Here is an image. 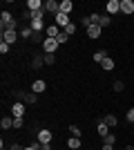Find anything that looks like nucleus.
I'll list each match as a JSON object with an SVG mask.
<instances>
[{
  "label": "nucleus",
  "instance_id": "nucleus-5",
  "mask_svg": "<svg viewBox=\"0 0 134 150\" xmlns=\"http://www.w3.org/2000/svg\"><path fill=\"white\" fill-rule=\"evenodd\" d=\"M101 34H103V27H101V25H92V27H87V36L92 38V40L101 38Z\"/></svg>",
  "mask_w": 134,
  "mask_h": 150
},
{
  "label": "nucleus",
  "instance_id": "nucleus-42",
  "mask_svg": "<svg viewBox=\"0 0 134 150\" xmlns=\"http://www.w3.org/2000/svg\"><path fill=\"white\" fill-rule=\"evenodd\" d=\"M25 150H34V148H32V146H29V148H25Z\"/></svg>",
  "mask_w": 134,
  "mask_h": 150
},
{
  "label": "nucleus",
  "instance_id": "nucleus-8",
  "mask_svg": "<svg viewBox=\"0 0 134 150\" xmlns=\"http://www.w3.org/2000/svg\"><path fill=\"white\" fill-rule=\"evenodd\" d=\"M60 31H63V29H60L58 25H47L45 36H47V38H58V34H60Z\"/></svg>",
  "mask_w": 134,
  "mask_h": 150
},
{
  "label": "nucleus",
  "instance_id": "nucleus-41",
  "mask_svg": "<svg viewBox=\"0 0 134 150\" xmlns=\"http://www.w3.org/2000/svg\"><path fill=\"white\" fill-rule=\"evenodd\" d=\"M125 150H134V146H125Z\"/></svg>",
  "mask_w": 134,
  "mask_h": 150
},
{
  "label": "nucleus",
  "instance_id": "nucleus-9",
  "mask_svg": "<svg viewBox=\"0 0 134 150\" xmlns=\"http://www.w3.org/2000/svg\"><path fill=\"white\" fill-rule=\"evenodd\" d=\"M45 90H47V83H45L43 79H38V81H34V83H32V92H36V94H43Z\"/></svg>",
  "mask_w": 134,
  "mask_h": 150
},
{
  "label": "nucleus",
  "instance_id": "nucleus-13",
  "mask_svg": "<svg viewBox=\"0 0 134 150\" xmlns=\"http://www.w3.org/2000/svg\"><path fill=\"white\" fill-rule=\"evenodd\" d=\"M38 141H40L43 146L51 144V132H49V130H40V132H38Z\"/></svg>",
  "mask_w": 134,
  "mask_h": 150
},
{
  "label": "nucleus",
  "instance_id": "nucleus-1",
  "mask_svg": "<svg viewBox=\"0 0 134 150\" xmlns=\"http://www.w3.org/2000/svg\"><path fill=\"white\" fill-rule=\"evenodd\" d=\"M43 50H45V54H54V52L58 50V40L56 38H47L45 36L43 38Z\"/></svg>",
  "mask_w": 134,
  "mask_h": 150
},
{
  "label": "nucleus",
  "instance_id": "nucleus-19",
  "mask_svg": "<svg viewBox=\"0 0 134 150\" xmlns=\"http://www.w3.org/2000/svg\"><path fill=\"white\" fill-rule=\"evenodd\" d=\"M72 9H74L72 0H63V2H60V11H63V13H67V16H69V11H72Z\"/></svg>",
  "mask_w": 134,
  "mask_h": 150
},
{
  "label": "nucleus",
  "instance_id": "nucleus-34",
  "mask_svg": "<svg viewBox=\"0 0 134 150\" xmlns=\"http://www.w3.org/2000/svg\"><path fill=\"white\" fill-rule=\"evenodd\" d=\"M22 20H29V23H32V20H34V11L25 9V11H22Z\"/></svg>",
  "mask_w": 134,
  "mask_h": 150
},
{
  "label": "nucleus",
  "instance_id": "nucleus-16",
  "mask_svg": "<svg viewBox=\"0 0 134 150\" xmlns=\"http://www.w3.org/2000/svg\"><path fill=\"white\" fill-rule=\"evenodd\" d=\"M18 34H20V38H32V36H34V29H32L29 25H22V27L18 29Z\"/></svg>",
  "mask_w": 134,
  "mask_h": 150
},
{
  "label": "nucleus",
  "instance_id": "nucleus-3",
  "mask_svg": "<svg viewBox=\"0 0 134 150\" xmlns=\"http://www.w3.org/2000/svg\"><path fill=\"white\" fill-rule=\"evenodd\" d=\"M105 9H107V16L119 13V11H121V0H109L107 5H105Z\"/></svg>",
  "mask_w": 134,
  "mask_h": 150
},
{
  "label": "nucleus",
  "instance_id": "nucleus-25",
  "mask_svg": "<svg viewBox=\"0 0 134 150\" xmlns=\"http://www.w3.org/2000/svg\"><path fill=\"white\" fill-rule=\"evenodd\" d=\"M76 27H78V25H76V23H69V25L65 27V29H63V31H65V34H67V36H74V34H76Z\"/></svg>",
  "mask_w": 134,
  "mask_h": 150
},
{
  "label": "nucleus",
  "instance_id": "nucleus-40",
  "mask_svg": "<svg viewBox=\"0 0 134 150\" xmlns=\"http://www.w3.org/2000/svg\"><path fill=\"white\" fill-rule=\"evenodd\" d=\"M101 150H114V146H105V144H103V148Z\"/></svg>",
  "mask_w": 134,
  "mask_h": 150
},
{
  "label": "nucleus",
  "instance_id": "nucleus-36",
  "mask_svg": "<svg viewBox=\"0 0 134 150\" xmlns=\"http://www.w3.org/2000/svg\"><path fill=\"white\" fill-rule=\"evenodd\" d=\"M125 119H128V123H134V108H130V110H128Z\"/></svg>",
  "mask_w": 134,
  "mask_h": 150
},
{
  "label": "nucleus",
  "instance_id": "nucleus-22",
  "mask_svg": "<svg viewBox=\"0 0 134 150\" xmlns=\"http://www.w3.org/2000/svg\"><path fill=\"white\" fill-rule=\"evenodd\" d=\"M43 65H45V61H43L40 56H34V58H32V69H40Z\"/></svg>",
  "mask_w": 134,
  "mask_h": 150
},
{
  "label": "nucleus",
  "instance_id": "nucleus-23",
  "mask_svg": "<svg viewBox=\"0 0 134 150\" xmlns=\"http://www.w3.org/2000/svg\"><path fill=\"white\" fill-rule=\"evenodd\" d=\"M0 20H2V27H5V25H9V23H11V20H13V16H11V13H9V11H2V16H0Z\"/></svg>",
  "mask_w": 134,
  "mask_h": 150
},
{
  "label": "nucleus",
  "instance_id": "nucleus-38",
  "mask_svg": "<svg viewBox=\"0 0 134 150\" xmlns=\"http://www.w3.org/2000/svg\"><path fill=\"white\" fill-rule=\"evenodd\" d=\"M9 150H25V148H22L20 144H11V146H9Z\"/></svg>",
  "mask_w": 134,
  "mask_h": 150
},
{
  "label": "nucleus",
  "instance_id": "nucleus-37",
  "mask_svg": "<svg viewBox=\"0 0 134 150\" xmlns=\"http://www.w3.org/2000/svg\"><path fill=\"white\" fill-rule=\"evenodd\" d=\"M9 50H11V45L2 40V43H0V52H2V54H7V52H9Z\"/></svg>",
  "mask_w": 134,
  "mask_h": 150
},
{
  "label": "nucleus",
  "instance_id": "nucleus-31",
  "mask_svg": "<svg viewBox=\"0 0 134 150\" xmlns=\"http://www.w3.org/2000/svg\"><path fill=\"white\" fill-rule=\"evenodd\" d=\"M89 20H92V25H101V13H92V16H89Z\"/></svg>",
  "mask_w": 134,
  "mask_h": 150
},
{
  "label": "nucleus",
  "instance_id": "nucleus-20",
  "mask_svg": "<svg viewBox=\"0 0 134 150\" xmlns=\"http://www.w3.org/2000/svg\"><path fill=\"white\" fill-rule=\"evenodd\" d=\"M101 67L105 69V72H112V69H114V61H112V56H107V58H105V61L101 63Z\"/></svg>",
  "mask_w": 134,
  "mask_h": 150
},
{
  "label": "nucleus",
  "instance_id": "nucleus-33",
  "mask_svg": "<svg viewBox=\"0 0 134 150\" xmlns=\"http://www.w3.org/2000/svg\"><path fill=\"white\" fill-rule=\"evenodd\" d=\"M22 123H25V121H22V117H13V128H16V130H20V128H22Z\"/></svg>",
  "mask_w": 134,
  "mask_h": 150
},
{
  "label": "nucleus",
  "instance_id": "nucleus-17",
  "mask_svg": "<svg viewBox=\"0 0 134 150\" xmlns=\"http://www.w3.org/2000/svg\"><path fill=\"white\" fill-rule=\"evenodd\" d=\"M107 56H109L107 50H98V52H94V63H103Z\"/></svg>",
  "mask_w": 134,
  "mask_h": 150
},
{
  "label": "nucleus",
  "instance_id": "nucleus-27",
  "mask_svg": "<svg viewBox=\"0 0 134 150\" xmlns=\"http://www.w3.org/2000/svg\"><path fill=\"white\" fill-rule=\"evenodd\" d=\"M109 25H112V16L103 13V16H101V27H109Z\"/></svg>",
  "mask_w": 134,
  "mask_h": 150
},
{
  "label": "nucleus",
  "instance_id": "nucleus-11",
  "mask_svg": "<svg viewBox=\"0 0 134 150\" xmlns=\"http://www.w3.org/2000/svg\"><path fill=\"white\" fill-rule=\"evenodd\" d=\"M29 27H32L36 34H40L43 29H47V27H45V23H43V18H34L32 23H29Z\"/></svg>",
  "mask_w": 134,
  "mask_h": 150
},
{
  "label": "nucleus",
  "instance_id": "nucleus-15",
  "mask_svg": "<svg viewBox=\"0 0 134 150\" xmlns=\"http://www.w3.org/2000/svg\"><path fill=\"white\" fill-rule=\"evenodd\" d=\"M103 123L107 125V128H116V125H119V119H116L114 114H105V117H103Z\"/></svg>",
  "mask_w": 134,
  "mask_h": 150
},
{
  "label": "nucleus",
  "instance_id": "nucleus-6",
  "mask_svg": "<svg viewBox=\"0 0 134 150\" xmlns=\"http://www.w3.org/2000/svg\"><path fill=\"white\" fill-rule=\"evenodd\" d=\"M45 11H47V13H54V16H56V13L60 11V5H58L56 0H47V2H45Z\"/></svg>",
  "mask_w": 134,
  "mask_h": 150
},
{
  "label": "nucleus",
  "instance_id": "nucleus-32",
  "mask_svg": "<svg viewBox=\"0 0 134 150\" xmlns=\"http://www.w3.org/2000/svg\"><path fill=\"white\" fill-rule=\"evenodd\" d=\"M58 45H63V43H67V40H69V36H67V34H65V31H60V34H58Z\"/></svg>",
  "mask_w": 134,
  "mask_h": 150
},
{
  "label": "nucleus",
  "instance_id": "nucleus-7",
  "mask_svg": "<svg viewBox=\"0 0 134 150\" xmlns=\"http://www.w3.org/2000/svg\"><path fill=\"white\" fill-rule=\"evenodd\" d=\"M18 38H20V34H18V31H2V40H5V43H9V45H11V43H16Z\"/></svg>",
  "mask_w": 134,
  "mask_h": 150
},
{
  "label": "nucleus",
  "instance_id": "nucleus-24",
  "mask_svg": "<svg viewBox=\"0 0 134 150\" xmlns=\"http://www.w3.org/2000/svg\"><path fill=\"white\" fill-rule=\"evenodd\" d=\"M96 130H98V134H101V137H107V134H109V128L103 123V121L98 123V128H96Z\"/></svg>",
  "mask_w": 134,
  "mask_h": 150
},
{
  "label": "nucleus",
  "instance_id": "nucleus-12",
  "mask_svg": "<svg viewBox=\"0 0 134 150\" xmlns=\"http://www.w3.org/2000/svg\"><path fill=\"white\" fill-rule=\"evenodd\" d=\"M27 9L29 11H40V9H45V2H40V0H27Z\"/></svg>",
  "mask_w": 134,
  "mask_h": 150
},
{
  "label": "nucleus",
  "instance_id": "nucleus-35",
  "mask_svg": "<svg viewBox=\"0 0 134 150\" xmlns=\"http://www.w3.org/2000/svg\"><path fill=\"white\" fill-rule=\"evenodd\" d=\"M81 25H83L85 29H87V27H92V20H89V16H83V18H81Z\"/></svg>",
  "mask_w": 134,
  "mask_h": 150
},
{
  "label": "nucleus",
  "instance_id": "nucleus-30",
  "mask_svg": "<svg viewBox=\"0 0 134 150\" xmlns=\"http://www.w3.org/2000/svg\"><path fill=\"white\" fill-rule=\"evenodd\" d=\"M69 132H72V137H78V139H81V134H83L78 125H69Z\"/></svg>",
  "mask_w": 134,
  "mask_h": 150
},
{
  "label": "nucleus",
  "instance_id": "nucleus-18",
  "mask_svg": "<svg viewBox=\"0 0 134 150\" xmlns=\"http://www.w3.org/2000/svg\"><path fill=\"white\" fill-rule=\"evenodd\" d=\"M0 128H2V130H9V128H13V117H2V121H0Z\"/></svg>",
  "mask_w": 134,
  "mask_h": 150
},
{
  "label": "nucleus",
  "instance_id": "nucleus-28",
  "mask_svg": "<svg viewBox=\"0 0 134 150\" xmlns=\"http://www.w3.org/2000/svg\"><path fill=\"white\" fill-rule=\"evenodd\" d=\"M112 90H114V92H123V90H125V83L123 81H114L112 83Z\"/></svg>",
  "mask_w": 134,
  "mask_h": 150
},
{
  "label": "nucleus",
  "instance_id": "nucleus-14",
  "mask_svg": "<svg viewBox=\"0 0 134 150\" xmlns=\"http://www.w3.org/2000/svg\"><path fill=\"white\" fill-rule=\"evenodd\" d=\"M134 11V0H121V13H132Z\"/></svg>",
  "mask_w": 134,
  "mask_h": 150
},
{
  "label": "nucleus",
  "instance_id": "nucleus-39",
  "mask_svg": "<svg viewBox=\"0 0 134 150\" xmlns=\"http://www.w3.org/2000/svg\"><path fill=\"white\" fill-rule=\"evenodd\" d=\"M32 40H34V43H38V40H40V34H36V31H34V36H32ZM40 43H43V40H40Z\"/></svg>",
  "mask_w": 134,
  "mask_h": 150
},
{
  "label": "nucleus",
  "instance_id": "nucleus-21",
  "mask_svg": "<svg viewBox=\"0 0 134 150\" xmlns=\"http://www.w3.org/2000/svg\"><path fill=\"white\" fill-rule=\"evenodd\" d=\"M67 148H69V150H78V148H81V139H78V137H72L69 141H67Z\"/></svg>",
  "mask_w": 134,
  "mask_h": 150
},
{
  "label": "nucleus",
  "instance_id": "nucleus-10",
  "mask_svg": "<svg viewBox=\"0 0 134 150\" xmlns=\"http://www.w3.org/2000/svg\"><path fill=\"white\" fill-rule=\"evenodd\" d=\"M25 114V103L18 101V103H13L11 105V117H22Z\"/></svg>",
  "mask_w": 134,
  "mask_h": 150
},
{
  "label": "nucleus",
  "instance_id": "nucleus-26",
  "mask_svg": "<svg viewBox=\"0 0 134 150\" xmlns=\"http://www.w3.org/2000/svg\"><path fill=\"white\" fill-rule=\"evenodd\" d=\"M103 144H105V146H114V144H116V134H112V132H109L107 137H103Z\"/></svg>",
  "mask_w": 134,
  "mask_h": 150
},
{
  "label": "nucleus",
  "instance_id": "nucleus-29",
  "mask_svg": "<svg viewBox=\"0 0 134 150\" xmlns=\"http://www.w3.org/2000/svg\"><path fill=\"white\" fill-rule=\"evenodd\" d=\"M43 61H45V65H54V63H56V56H54V54H45Z\"/></svg>",
  "mask_w": 134,
  "mask_h": 150
},
{
  "label": "nucleus",
  "instance_id": "nucleus-4",
  "mask_svg": "<svg viewBox=\"0 0 134 150\" xmlns=\"http://www.w3.org/2000/svg\"><path fill=\"white\" fill-rule=\"evenodd\" d=\"M20 99H22L25 105H34V103H38V94H36V92H25Z\"/></svg>",
  "mask_w": 134,
  "mask_h": 150
},
{
  "label": "nucleus",
  "instance_id": "nucleus-2",
  "mask_svg": "<svg viewBox=\"0 0 134 150\" xmlns=\"http://www.w3.org/2000/svg\"><path fill=\"white\" fill-rule=\"evenodd\" d=\"M69 23H72L69 16H67V13H63V11H58L56 16H54V25H58L60 29H65V27L69 25Z\"/></svg>",
  "mask_w": 134,
  "mask_h": 150
}]
</instances>
